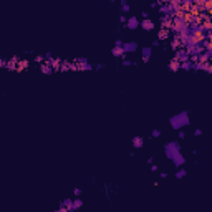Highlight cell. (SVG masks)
<instances>
[{
  "mask_svg": "<svg viewBox=\"0 0 212 212\" xmlns=\"http://www.w3.org/2000/svg\"><path fill=\"white\" fill-rule=\"evenodd\" d=\"M169 124H171L172 129L176 131H181L182 128L189 126L191 124V119H189V113L187 111H181L177 113V115H174L171 119H169Z\"/></svg>",
  "mask_w": 212,
  "mask_h": 212,
  "instance_id": "cell-2",
  "label": "cell"
},
{
  "mask_svg": "<svg viewBox=\"0 0 212 212\" xmlns=\"http://www.w3.org/2000/svg\"><path fill=\"white\" fill-rule=\"evenodd\" d=\"M43 60H45V56H41V55H37V56H35V62L40 63V65L43 63Z\"/></svg>",
  "mask_w": 212,
  "mask_h": 212,
  "instance_id": "cell-22",
  "label": "cell"
},
{
  "mask_svg": "<svg viewBox=\"0 0 212 212\" xmlns=\"http://www.w3.org/2000/svg\"><path fill=\"white\" fill-rule=\"evenodd\" d=\"M115 47H123V40H116Z\"/></svg>",
  "mask_w": 212,
  "mask_h": 212,
  "instance_id": "cell-28",
  "label": "cell"
},
{
  "mask_svg": "<svg viewBox=\"0 0 212 212\" xmlns=\"http://www.w3.org/2000/svg\"><path fill=\"white\" fill-rule=\"evenodd\" d=\"M177 136H179V139H184V138H186V132H184L182 129H181L179 132H177Z\"/></svg>",
  "mask_w": 212,
  "mask_h": 212,
  "instance_id": "cell-25",
  "label": "cell"
},
{
  "mask_svg": "<svg viewBox=\"0 0 212 212\" xmlns=\"http://www.w3.org/2000/svg\"><path fill=\"white\" fill-rule=\"evenodd\" d=\"M164 153H166V156L172 161V164L176 166V168H182V166L186 164V157L181 154V144H179V141L168 143V144L164 146Z\"/></svg>",
  "mask_w": 212,
  "mask_h": 212,
  "instance_id": "cell-1",
  "label": "cell"
},
{
  "mask_svg": "<svg viewBox=\"0 0 212 212\" xmlns=\"http://www.w3.org/2000/svg\"><path fill=\"white\" fill-rule=\"evenodd\" d=\"M191 68H194L192 62H184V63H181V70H191Z\"/></svg>",
  "mask_w": 212,
  "mask_h": 212,
  "instance_id": "cell-19",
  "label": "cell"
},
{
  "mask_svg": "<svg viewBox=\"0 0 212 212\" xmlns=\"http://www.w3.org/2000/svg\"><path fill=\"white\" fill-rule=\"evenodd\" d=\"M40 71H41L43 75H51V73H53L51 66L48 65V63H41V65H40Z\"/></svg>",
  "mask_w": 212,
  "mask_h": 212,
  "instance_id": "cell-13",
  "label": "cell"
},
{
  "mask_svg": "<svg viewBox=\"0 0 212 212\" xmlns=\"http://www.w3.org/2000/svg\"><path fill=\"white\" fill-rule=\"evenodd\" d=\"M151 55H153V48H151V47H144L141 50V58H143V62H144V63H149Z\"/></svg>",
  "mask_w": 212,
  "mask_h": 212,
  "instance_id": "cell-8",
  "label": "cell"
},
{
  "mask_svg": "<svg viewBox=\"0 0 212 212\" xmlns=\"http://www.w3.org/2000/svg\"><path fill=\"white\" fill-rule=\"evenodd\" d=\"M161 136V131L159 129H153V132H151V138H159Z\"/></svg>",
  "mask_w": 212,
  "mask_h": 212,
  "instance_id": "cell-21",
  "label": "cell"
},
{
  "mask_svg": "<svg viewBox=\"0 0 212 212\" xmlns=\"http://www.w3.org/2000/svg\"><path fill=\"white\" fill-rule=\"evenodd\" d=\"M139 18L138 17H134V15H132V17H128V22H126V28H129V30H136V28H139Z\"/></svg>",
  "mask_w": 212,
  "mask_h": 212,
  "instance_id": "cell-6",
  "label": "cell"
},
{
  "mask_svg": "<svg viewBox=\"0 0 212 212\" xmlns=\"http://www.w3.org/2000/svg\"><path fill=\"white\" fill-rule=\"evenodd\" d=\"M81 207H83V200L75 197L73 199V210H78V209H81Z\"/></svg>",
  "mask_w": 212,
  "mask_h": 212,
  "instance_id": "cell-16",
  "label": "cell"
},
{
  "mask_svg": "<svg viewBox=\"0 0 212 212\" xmlns=\"http://www.w3.org/2000/svg\"><path fill=\"white\" fill-rule=\"evenodd\" d=\"M131 144H132V147H136V149H141V147L144 146V138H143V136H134V138L131 139Z\"/></svg>",
  "mask_w": 212,
  "mask_h": 212,
  "instance_id": "cell-9",
  "label": "cell"
},
{
  "mask_svg": "<svg viewBox=\"0 0 212 212\" xmlns=\"http://www.w3.org/2000/svg\"><path fill=\"white\" fill-rule=\"evenodd\" d=\"M186 174H187V171H186L184 168H179L176 172V179H182V177H186Z\"/></svg>",
  "mask_w": 212,
  "mask_h": 212,
  "instance_id": "cell-18",
  "label": "cell"
},
{
  "mask_svg": "<svg viewBox=\"0 0 212 212\" xmlns=\"http://www.w3.org/2000/svg\"><path fill=\"white\" fill-rule=\"evenodd\" d=\"M73 196H75V197H80V196H81V189H80V187H75V189H73Z\"/></svg>",
  "mask_w": 212,
  "mask_h": 212,
  "instance_id": "cell-20",
  "label": "cell"
},
{
  "mask_svg": "<svg viewBox=\"0 0 212 212\" xmlns=\"http://www.w3.org/2000/svg\"><path fill=\"white\" fill-rule=\"evenodd\" d=\"M200 134H202V131H200V129H196L194 131V136H200Z\"/></svg>",
  "mask_w": 212,
  "mask_h": 212,
  "instance_id": "cell-29",
  "label": "cell"
},
{
  "mask_svg": "<svg viewBox=\"0 0 212 212\" xmlns=\"http://www.w3.org/2000/svg\"><path fill=\"white\" fill-rule=\"evenodd\" d=\"M60 207H65V209H68L70 212H75L73 210V199H63L62 202H60Z\"/></svg>",
  "mask_w": 212,
  "mask_h": 212,
  "instance_id": "cell-12",
  "label": "cell"
},
{
  "mask_svg": "<svg viewBox=\"0 0 212 212\" xmlns=\"http://www.w3.org/2000/svg\"><path fill=\"white\" fill-rule=\"evenodd\" d=\"M30 63H28V60H18V63H17V68H15V71H22V70H25L26 66H28Z\"/></svg>",
  "mask_w": 212,
  "mask_h": 212,
  "instance_id": "cell-15",
  "label": "cell"
},
{
  "mask_svg": "<svg viewBox=\"0 0 212 212\" xmlns=\"http://www.w3.org/2000/svg\"><path fill=\"white\" fill-rule=\"evenodd\" d=\"M75 66H76V70H93L91 63H90L86 58H78L76 63H75Z\"/></svg>",
  "mask_w": 212,
  "mask_h": 212,
  "instance_id": "cell-4",
  "label": "cell"
},
{
  "mask_svg": "<svg viewBox=\"0 0 212 212\" xmlns=\"http://www.w3.org/2000/svg\"><path fill=\"white\" fill-rule=\"evenodd\" d=\"M111 55L113 56H115V58H119V56H121V58H126V55H124V51H123V48H121V47H113V50H111Z\"/></svg>",
  "mask_w": 212,
  "mask_h": 212,
  "instance_id": "cell-11",
  "label": "cell"
},
{
  "mask_svg": "<svg viewBox=\"0 0 212 212\" xmlns=\"http://www.w3.org/2000/svg\"><path fill=\"white\" fill-rule=\"evenodd\" d=\"M151 171H157V166L156 164H151Z\"/></svg>",
  "mask_w": 212,
  "mask_h": 212,
  "instance_id": "cell-30",
  "label": "cell"
},
{
  "mask_svg": "<svg viewBox=\"0 0 212 212\" xmlns=\"http://www.w3.org/2000/svg\"><path fill=\"white\" fill-rule=\"evenodd\" d=\"M55 212H70L68 209H65V207H58V209H56Z\"/></svg>",
  "mask_w": 212,
  "mask_h": 212,
  "instance_id": "cell-26",
  "label": "cell"
},
{
  "mask_svg": "<svg viewBox=\"0 0 212 212\" xmlns=\"http://www.w3.org/2000/svg\"><path fill=\"white\" fill-rule=\"evenodd\" d=\"M174 60H177L179 63H184V62H189V55H187V51L184 50H177L176 51V55H174Z\"/></svg>",
  "mask_w": 212,
  "mask_h": 212,
  "instance_id": "cell-7",
  "label": "cell"
},
{
  "mask_svg": "<svg viewBox=\"0 0 212 212\" xmlns=\"http://www.w3.org/2000/svg\"><path fill=\"white\" fill-rule=\"evenodd\" d=\"M169 38H171V32H169V30L161 28L157 32V40L159 41H166V40H169Z\"/></svg>",
  "mask_w": 212,
  "mask_h": 212,
  "instance_id": "cell-10",
  "label": "cell"
},
{
  "mask_svg": "<svg viewBox=\"0 0 212 212\" xmlns=\"http://www.w3.org/2000/svg\"><path fill=\"white\" fill-rule=\"evenodd\" d=\"M123 51H124V55H128V53H134V51H138V43L136 41H123Z\"/></svg>",
  "mask_w": 212,
  "mask_h": 212,
  "instance_id": "cell-3",
  "label": "cell"
},
{
  "mask_svg": "<svg viewBox=\"0 0 212 212\" xmlns=\"http://www.w3.org/2000/svg\"><path fill=\"white\" fill-rule=\"evenodd\" d=\"M123 65H124V66H131V65H134V63H132V62H131V60H128V58H124V60H123Z\"/></svg>",
  "mask_w": 212,
  "mask_h": 212,
  "instance_id": "cell-23",
  "label": "cell"
},
{
  "mask_svg": "<svg viewBox=\"0 0 212 212\" xmlns=\"http://www.w3.org/2000/svg\"><path fill=\"white\" fill-rule=\"evenodd\" d=\"M119 5H121V10H123L124 13L129 12V3H128L126 0H119Z\"/></svg>",
  "mask_w": 212,
  "mask_h": 212,
  "instance_id": "cell-17",
  "label": "cell"
},
{
  "mask_svg": "<svg viewBox=\"0 0 212 212\" xmlns=\"http://www.w3.org/2000/svg\"><path fill=\"white\" fill-rule=\"evenodd\" d=\"M169 70L171 71H179L181 70V63L177 62V60H171V62H169Z\"/></svg>",
  "mask_w": 212,
  "mask_h": 212,
  "instance_id": "cell-14",
  "label": "cell"
},
{
  "mask_svg": "<svg viewBox=\"0 0 212 212\" xmlns=\"http://www.w3.org/2000/svg\"><path fill=\"white\" fill-rule=\"evenodd\" d=\"M139 26H141L143 30H146V32H153L154 26H156V23H154L151 18H144V20L139 22Z\"/></svg>",
  "mask_w": 212,
  "mask_h": 212,
  "instance_id": "cell-5",
  "label": "cell"
},
{
  "mask_svg": "<svg viewBox=\"0 0 212 212\" xmlns=\"http://www.w3.org/2000/svg\"><path fill=\"white\" fill-rule=\"evenodd\" d=\"M159 43H161L159 40H154V41H153V45H151V48H154V47H159Z\"/></svg>",
  "mask_w": 212,
  "mask_h": 212,
  "instance_id": "cell-27",
  "label": "cell"
},
{
  "mask_svg": "<svg viewBox=\"0 0 212 212\" xmlns=\"http://www.w3.org/2000/svg\"><path fill=\"white\" fill-rule=\"evenodd\" d=\"M119 22H121L123 25H126V22H128V17H124V15H121V17H119Z\"/></svg>",
  "mask_w": 212,
  "mask_h": 212,
  "instance_id": "cell-24",
  "label": "cell"
},
{
  "mask_svg": "<svg viewBox=\"0 0 212 212\" xmlns=\"http://www.w3.org/2000/svg\"><path fill=\"white\" fill-rule=\"evenodd\" d=\"M168 177V172H161V179H166Z\"/></svg>",
  "mask_w": 212,
  "mask_h": 212,
  "instance_id": "cell-31",
  "label": "cell"
}]
</instances>
